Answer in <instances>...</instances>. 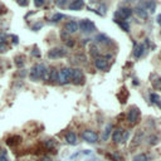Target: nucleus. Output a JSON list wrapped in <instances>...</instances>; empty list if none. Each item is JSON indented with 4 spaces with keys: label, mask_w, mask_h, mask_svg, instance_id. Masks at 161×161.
I'll return each instance as SVG.
<instances>
[{
    "label": "nucleus",
    "mask_w": 161,
    "mask_h": 161,
    "mask_svg": "<svg viewBox=\"0 0 161 161\" xmlns=\"http://www.w3.org/2000/svg\"><path fill=\"white\" fill-rule=\"evenodd\" d=\"M45 79L48 78V69L44 64H36L30 71V79L38 81V79Z\"/></svg>",
    "instance_id": "nucleus-1"
},
{
    "label": "nucleus",
    "mask_w": 161,
    "mask_h": 161,
    "mask_svg": "<svg viewBox=\"0 0 161 161\" xmlns=\"http://www.w3.org/2000/svg\"><path fill=\"white\" fill-rule=\"evenodd\" d=\"M153 87L157 88V89H161V79H156V81H153Z\"/></svg>",
    "instance_id": "nucleus-32"
},
{
    "label": "nucleus",
    "mask_w": 161,
    "mask_h": 161,
    "mask_svg": "<svg viewBox=\"0 0 161 161\" xmlns=\"http://www.w3.org/2000/svg\"><path fill=\"white\" fill-rule=\"evenodd\" d=\"M150 101H151L153 104H156L157 107L161 108V100H160L159 94H156V93H150Z\"/></svg>",
    "instance_id": "nucleus-19"
},
{
    "label": "nucleus",
    "mask_w": 161,
    "mask_h": 161,
    "mask_svg": "<svg viewBox=\"0 0 161 161\" xmlns=\"http://www.w3.org/2000/svg\"><path fill=\"white\" fill-rule=\"evenodd\" d=\"M39 161H52V159L48 157V156H42V157L39 159Z\"/></svg>",
    "instance_id": "nucleus-37"
},
{
    "label": "nucleus",
    "mask_w": 161,
    "mask_h": 161,
    "mask_svg": "<svg viewBox=\"0 0 161 161\" xmlns=\"http://www.w3.org/2000/svg\"><path fill=\"white\" fill-rule=\"evenodd\" d=\"M94 40H96V43H110V39L104 36V34H97Z\"/></svg>",
    "instance_id": "nucleus-20"
},
{
    "label": "nucleus",
    "mask_w": 161,
    "mask_h": 161,
    "mask_svg": "<svg viewBox=\"0 0 161 161\" xmlns=\"http://www.w3.org/2000/svg\"><path fill=\"white\" fill-rule=\"evenodd\" d=\"M6 51H8V48H6L5 43H0V53H5Z\"/></svg>",
    "instance_id": "nucleus-33"
},
{
    "label": "nucleus",
    "mask_w": 161,
    "mask_h": 161,
    "mask_svg": "<svg viewBox=\"0 0 161 161\" xmlns=\"http://www.w3.org/2000/svg\"><path fill=\"white\" fill-rule=\"evenodd\" d=\"M157 142H159V137L157 136H152V137L149 138V144L150 145H156Z\"/></svg>",
    "instance_id": "nucleus-29"
},
{
    "label": "nucleus",
    "mask_w": 161,
    "mask_h": 161,
    "mask_svg": "<svg viewBox=\"0 0 161 161\" xmlns=\"http://www.w3.org/2000/svg\"><path fill=\"white\" fill-rule=\"evenodd\" d=\"M17 3H18L20 6H25V5L28 4V2H26V0H17Z\"/></svg>",
    "instance_id": "nucleus-36"
},
{
    "label": "nucleus",
    "mask_w": 161,
    "mask_h": 161,
    "mask_svg": "<svg viewBox=\"0 0 161 161\" xmlns=\"http://www.w3.org/2000/svg\"><path fill=\"white\" fill-rule=\"evenodd\" d=\"M132 161H150V156H147L146 153H138V155L134 156Z\"/></svg>",
    "instance_id": "nucleus-21"
},
{
    "label": "nucleus",
    "mask_w": 161,
    "mask_h": 161,
    "mask_svg": "<svg viewBox=\"0 0 161 161\" xmlns=\"http://www.w3.org/2000/svg\"><path fill=\"white\" fill-rule=\"evenodd\" d=\"M138 117H140V111L136 106L131 107L128 110V113H127V121L131 123V125H135L137 121H138Z\"/></svg>",
    "instance_id": "nucleus-6"
},
{
    "label": "nucleus",
    "mask_w": 161,
    "mask_h": 161,
    "mask_svg": "<svg viewBox=\"0 0 161 161\" xmlns=\"http://www.w3.org/2000/svg\"><path fill=\"white\" fill-rule=\"evenodd\" d=\"M66 55H67V51H64L63 48H54V49L49 51V53H48V57L51 59L62 58V57H66Z\"/></svg>",
    "instance_id": "nucleus-8"
},
{
    "label": "nucleus",
    "mask_w": 161,
    "mask_h": 161,
    "mask_svg": "<svg viewBox=\"0 0 161 161\" xmlns=\"http://www.w3.org/2000/svg\"><path fill=\"white\" fill-rule=\"evenodd\" d=\"M43 146H44V150L47 151H52L55 149V141L54 140H45L43 142Z\"/></svg>",
    "instance_id": "nucleus-17"
},
{
    "label": "nucleus",
    "mask_w": 161,
    "mask_h": 161,
    "mask_svg": "<svg viewBox=\"0 0 161 161\" xmlns=\"http://www.w3.org/2000/svg\"><path fill=\"white\" fill-rule=\"evenodd\" d=\"M140 137L142 138V134H141V132L136 134V136H135V138H134V146H137V145L140 144Z\"/></svg>",
    "instance_id": "nucleus-27"
},
{
    "label": "nucleus",
    "mask_w": 161,
    "mask_h": 161,
    "mask_svg": "<svg viewBox=\"0 0 161 161\" xmlns=\"http://www.w3.org/2000/svg\"><path fill=\"white\" fill-rule=\"evenodd\" d=\"M93 2H96V0H93Z\"/></svg>",
    "instance_id": "nucleus-43"
},
{
    "label": "nucleus",
    "mask_w": 161,
    "mask_h": 161,
    "mask_svg": "<svg viewBox=\"0 0 161 161\" xmlns=\"http://www.w3.org/2000/svg\"><path fill=\"white\" fill-rule=\"evenodd\" d=\"M0 6H2V5H0Z\"/></svg>",
    "instance_id": "nucleus-44"
},
{
    "label": "nucleus",
    "mask_w": 161,
    "mask_h": 161,
    "mask_svg": "<svg viewBox=\"0 0 161 161\" xmlns=\"http://www.w3.org/2000/svg\"><path fill=\"white\" fill-rule=\"evenodd\" d=\"M115 20H116V19H115ZM116 22L118 23V25H120V28H121L122 30H125V32H128V30H130V25H128V23L123 22V20H121V22H120V20H116Z\"/></svg>",
    "instance_id": "nucleus-23"
},
{
    "label": "nucleus",
    "mask_w": 161,
    "mask_h": 161,
    "mask_svg": "<svg viewBox=\"0 0 161 161\" xmlns=\"http://www.w3.org/2000/svg\"><path fill=\"white\" fill-rule=\"evenodd\" d=\"M78 28L81 29L82 33H85V34H91L92 32L96 30V25L93 22H91V20L88 19H83L81 20V23L78 24Z\"/></svg>",
    "instance_id": "nucleus-3"
},
{
    "label": "nucleus",
    "mask_w": 161,
    "mask_h": 161,
    "mask_svg": "<svg viewBox=\"0 0 161 161\" xmlns=\"http://www.w3.org/2000/svg\"><path fill=\"white\" fill-rule=\"evenodd\" d=\"M135 11H136V14H137V15L141 18V19H146V18H147V11H146L145 8H142V6H140V5L136 6V8H135Z\"/></svg>",
    "instance_id": "nucleus-18"
},
{
    "label": "nucleus",
    "mask_w": 161,
    "mask_h": 161,
    "mask_svg": "<svg viewBox=\"0 0 161 161\" xmlns=\"http://www.w3.org/2000/svg\"><path fill=\"white\" fill-rule=\"evenodd\" d=\"M32 55H33V57H40V53H39V51L37 49V48L32 52Z\"/></svg>",
    "instance_id": "nucleus-35"
},
{
    "label": "nucleus",
    "mask_w": 161,
    "mask_h": 161,
    "mask_svg": "<svg viewBox=\"0 0 161 161\" xmlns=\"http://www.w3.org/2000/svg\"><path fill=\"white\" fill-rule=\"evenodd\" d=\"M160 34H161V33H160Z\"/></svg>",
    "instance_id": "nucleus-45"
},
{
    "label": "nucleus",
    "mask_w": 161,
    "mask_h": 161,
    "mask_svg": "<svg viewBox=\"0 0 161 161\" xmlns=\"http://www.w3.org/2000/svg\"><path fill=\"white\" fill-rule=\"evenodd\" d=\"M111 131H112V125L111 123H107L106 125V127H104V130H103V134H102V140L103 141H107V140L110 138V136H111Z\"/></svg>",
    "instance_id": "nucleus-16"
},
{
    "label": "nucleus",
    "mask_w": 161,
    "mask_h": 161,
    "mask_svg": "<svg viewBox=\"0 0 161 161\" xmlns=\"http://www.w3.org/2000/svg\"><path fill=\"white\" fill-rule=\"evenodd\" d=\"M145 49H146V43L144 44H137L135 45V49H134V55L136 58H141L142 55L145 54Z\"/></svg>",
    "instance_id": "nucleus-10"
},
{
    "label": "nucleus",
    "mask_w": 161,
    "mask_h": 161,
    "mask_svg": "<svg viewBox=\"0 0 161 161\" xmlns=\"http://www.w3.org/2000/svg\"><path fill=\"white\" fill-rule=\"evenodd\" d=\"M157 23H159V24L161 25V14H160V15L157 17Z\"/></svg>",
    "instance_id": "nucleus-42"
},
{
    "label": "nucleus",
    "mask_w": 161,
    "mask_h": 161,
    "mask_svg": "<svg viewBox=\"0 0 161 161\" xmlns=\"http://www.w3.org/2000/svg\"><path fill=\"white\" fill-rule=\"evenodd\" d=\"M42 25H43L42 23H39V24H37V25H34V26H33V30H38L39 28H42Z\"/></svg>",
    "instance_id": "nucleus-40"
},
{
    "label": "nucleus",
    "mask_w": 161,
    "mask_h": 161,
    "mask_svg": "<svg viewBox=\"0 0 161 161\" xmlns=\"http://www.w3.org/2000/svg\"><path fill=\"white\" fill-rule=\"evenodd\" d=\"M112 138L116 144H120V142H125L126 140L128 138V132H125L121 128H117L113 131V135H112Z\"/></svg>",
    "instance_id": "nucleus-4"
},
{
    "label": "nucleus",
    "mask_w": 161,
    "mask_h": 161,
    "mask_svg": "<svg viewBox=\"0 0 161 161\" xmlns=\"http://www.w3.org/2000/svg\"><path fill=\"white\" fill-rule=\"evenodd\" d=\"M11 38H13V43H14V44H18V43H19V40H18V37H17V36H11Z\"/></svg>",
    "instance_id": "nucleus-38"
},
{
    "label": "nucleus",
    "mask_w": 161,
    "mask_h": 161,
    "mask_svg": "<svg viewBox=\"0 0 161 161\" xmlns=\"http://www.w3.org/2000/svg\"><path fill=\"white\" fill-rule=\"evenodd\" d=\"M72 73H73V69L71 68H63L58 72V78L57 81L60 83V85H66L69 81L72 79Z\"/></svg>",
    "instance_id": "nucleus-2"
},
{
    "label": "nucleus",
    "mask_w": 161,
    "mask_h": 161,
    "mask_svg": "<svg viewBox=\"0 0 161 161\" xmlns=\"http://www.w3.org/2000/svg\"><path fill=\"white\" fill-rule=\"evenodd\" d=\"M131 14H132V10L130 8H120L117 11V15H120L122 19H127L131 17Z\"/></svg>",
    "instance_id": "nucleus-12"
},
{
    "label": "nucleus",
    "mask_w": 161,
    "mask_h": 161,
    "mask_svg": "<svg viewBox=\"0 0 161 161\" xmlns=\"http://www.w3.org/2000/svg\"><path fill=\"white\" fill-rule=\"evenodd\" d=\"M0 161H8V156H6V151L0 149Z\"/></svg>",
    "instance_id": "nucleus-28"
},
{
    "label": "nucleus",
    "mask_w": 161,
    "mask_h": 161,
    "mask_svg": "<svg viewBox=\"0 0 161 161\" xmlns=\"http://www.w3.org/2000/svg\"><path fill=\"white\" fill-rule=\"evenodd\" d=\"M64 30L67 33H76L78 30V24L76 22H68L66 25H64Z\"/></svg>",
    "instance_id": "nucleus-13"
},
{
    "label": "nucleus",
    "mask_w": 161,
    "mask_h": 161,
    "mask_svg": "<svg viewBox=\"0 0 161 161\" xmlns=\"http://www.w3.org/2000/svg\"><path fill=\"white\" fill-rule=\"evenodd\" d=\"M82 138L85 140V141L89 142V144H96L97 141H98V135H97L94 131L87 130V131L82 132Z\"/></svg>",
    "instance_id": "nucleus-5"
},
{
    "label": "nucleus",
    "mask_w": 161,
    "mask_h": 161,
    "mask_svg": "<svg viewBox=\"0 0 161 161\" xmlns=\"http://www.w3.org/2000/svg\"><path fill=\"white\" fill-rule=\"evenodd\" d=\"M24 59H25V58L23 57V55H18V57L15 58V66H17L18 68H22V67L24 66V63H25Z\"/></svg>",
    "instance_id": "nucleus-22"
},
{
    "label": "nucleus",
    "mask_w": 161,
    "mask_h": 161,
    "mask_svg": "<svg viewBox=\"0 0 161 161\" xmlns=\"http://www.w3.org/2000/svg\"><path fill=\"white\" fill-rule=\"evenodd\" d=\"M73 44H74V42H73L72 39H71V42H67V45H68V47H72Z\"/></svg>",
    "instance_id": "nucleus-41"
},
{
    "label": "nucleus",
    "mask_w": 161,
    "mask_h": 161,
    "mask_svg": "<svg viewBox=\"0 0 161 161\" xmlns=\"http://www.w3.org/2000/svg\"><path fill=\"white\" fill-rule=\"evenodd\" d=\"M66 141L69 144V145H77V136L74 132L69 131L66 134Z\"/></svg>",
    "instance_id": "nucleus-14"
},
{
    "label": "nucleus",
    "mask_w": 161,
    "mask_h": 161,
    "mask_svg": "<svg viewBox=\"0 0 161 161\" xmlns=\"http://www.w3.org/2000/svg\"><path fill=\"white\" fill-rule=\"evenodd\" d=\"M55 4H57L58 6H60V8H63V6H66L67 0H55Z\"/></svg>",
    "instance_id": "nucleus-30"
},
{
    "label": "nucleus",
    "mask_w": 161,
    "mask_h": 161,
    "mask_svg": "<svg viewBox=\"0 0 161 161\" xmlns=\"http://www.w3.org/2000/svg\"><path fill=\"white\" fill-rule=\"evenodd\" d=\"M147 8L151 10V13H153L155 11V8H156V4H155V2H153V0H151V2H147Z\"/></svg>",
    "instance_id": "nucleus-26"
},
{
    "label": "nucleus",
    "mask_w": 161,
    "mask_h": 161,
    "mask_svg": "<svg viewBox=\"0 0 161 161\" xmlns=\"http://www.w3.org/2000/svg\"><path fill=\"white\" fill-rule=\"evenodd\" d=\"M110 159H112L113 161H122V157L118 155V153H116V152H111V153H108L107 155Z\"/></svg>",
    "instance_id": "nucleus-24"
},
{
    "label": "nucleus",
    "mask_w": 161,
    "mask_h": 161,
    "mask_svg": "<svg viewBox=\"0 0 161 161\" xmlns=\"http://www.w3.org/2000/svg\"><path fill=\"white\" fill-rule=\"evenodd\" d=\"M83 6H85V2H83V0H74V2L71 3V5H69V9L71 10H81Z\"/></svg>",
    "instance_id": "nucleus-15"
},
{
    "label": "nucleus",
    "mask_w": 161,
    "mask_h": 161,
    "mask_svg": "<svg viewBox=\"0 0 161 161\" xmlns=\"http://www.w3.org/2000/svg\"><path fill=\"white\" fill-rule=\"evenodd\" d=\"M91 51H92V52H91V53H92V55H93V57H97V55H98V52H97V48L96 47H91Z\"/></svg>",
    "instance_id": "nucleus-34"
},
{
    "label": "nucleus",
    "mask_w": 161,
    "mask_h": 161,
    "mask_svg": "<svg viewBox=\"0 0 161 161\" xmlns=\"http://www.w3.org/2000/svg\"><path fill=\"white\" fill-rule=\"evenodd\" d=\"M94 64H96V68L98 69V71H104V69H107V67H108L107 59L102 58V57H97L94 60Z\"/></svg>",
    "instance_id": "nucleus-9"
},
{
    "label": "nucleus",
    "mask_w": 161,
    "mask_h": 161,
    "mask_svg": "<svg viewBox=\"0 0 161 161\" xmlns=\"http://www.w3.org/2000/svg\"><path fill=\"white\" fill-rule=\"evenodd\" d=\"M64 18V15H63V14H60V13H57V14H54V15L52 17V22H59L60 19H63Z\"/></svg>",
    "instance_id": "nucleus-25"
},
{
    "label": "nucleus",
    "mask_w": 161,
    "mask_h": 161,
    "mask_svg": "<svg viewBox=\"0 0 161 161\" xmlns=\"http://www.w3.org/2000/svg\"><path fill=\"white\" fill-rule=\"evenodd\" d=\"M34 5H36L37 8H40V6L44 5V0H34Z\"/></svg>",
    "instance_id": "nucleus-31"
},
{
    "label": "nucleus",
    "mask_w": 161,
    "mask_h": 161,
    "mask_svg": "<svg viewBox=\"0 0 161 161\" xmlns=\"http://www.w3.org/2000/svg\"><path fill=\"white\" fill-rule=\"evenodd\" d=\"M72 81L74 85L79 86V85H83L85 83V76H83V72L81 69H73V73H72Z\"/></svg>",
    "instance_id": "nucleus-7"
},
{
    "label": "nucleus",
    "mask_w": 161,
    "mask_h": 161,
    "mask_svg": "<svg viewBox=\"0 0 161 161\" xmlns=\"http://www.w3.org/2000/svg\"><path fill=\"white\" fill-rule=\"evenodd\" d=\"M5 39H6V36H5V34H0V43H4Z\"/></svg>",
    "instance_id": "nucleus-39"
},
{
    "label": "nucleus",
    "mask_w": 161,
    "mask_h": 161,
    "mask_svg": "<svg viewBox=\"0 0 161 161\" xmlns=\"http://www.w3.org/2000/svg\"><path fill=\"white\" fill-rule=\"evenodd\" d=\"M20 142H22V137L18 136V135H17V136H10V137L6 138V145L11 146V147H14V146L19 145Z\"/></svg>",
    "instance_id": "nucleus-11"
}]
</instances>
